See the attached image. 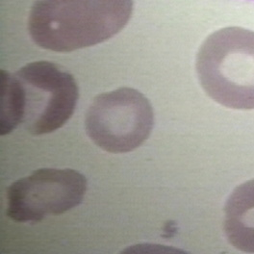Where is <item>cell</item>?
<instances>
[{
	"label": "cell",
	"mask_w": 254,
	"mask_h": 254,
	"mask_svg": "<svg viewBox=\"0 0 254 254\" xmlns=\"http://www.w3.org/2000/svg\"><path fill=\"white\" fill-rule=\"evenodd\" d=\"M79 90L74 77L56 64L32 62L15 73L1 71V134L18 126L32 135L61 128L72 116Z\"/></svg>",
	"instance_id": "1"
},
{
	"label": "cell",
	"mask_w": 254,
	"mask_h": 254,
	"mask_svg": "<svg viewBox=\"0 0 254 254\" xmlns=\"http://www.w3.org/2000/svg\"><path fill=\"white\" fill-rule=\"evenodd\" d=\"M133 0H36L28 31L40 48L70 52L101 44L122 31Z\"/></svg>",
	"instance_id": "2"
},
{
	"label": "cell",
	"mask_w": 254,
	"mask_h": 254,
	"mask_svg": "<svg viewBox=\"0 0 254 254\" xmlns=\"http://www.w3.org/2000/svg\"><path fill=\"white\" fill-rule=\"evenodd\" d=\"M153 125L154 114L148 99L127 87L97 95L85 118L90 139L110 153L136 149L148 138Z\"/></svg>",
	"instance_id": "3"
},
{
	"label": "cell",
	"mask_w": 254,
	"mask_h": 254,
	"mask_svg": "<svg viewBox=\"0 0 254 254\" xmlns=\"http://www.w3.org/2000/svg\"><path fill=\"white\" fill-rule=\"evenodd\" d=\"M87 190L85 176L70 169H40L7 190V215L17 222H38L79 205Z\"/></svg>",
	"instance_id": "4"
}]
</instances>
